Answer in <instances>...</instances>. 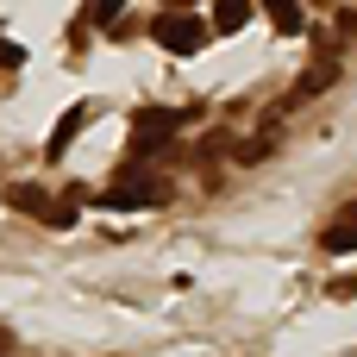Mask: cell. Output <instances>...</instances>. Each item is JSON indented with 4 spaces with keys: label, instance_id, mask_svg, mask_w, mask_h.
Masks as SVG:
<instances>
[{
    "label": "cell",
    "instance_id": "cell-6",
    "mask_svg": "<svg viewBox=\"0 0 357 357\" xmlns=\"http://www.w3.org/2000/svg\"><path fill=\"white\" fill-rule=\"evenodd\" d=\"M82 126H88V107H69V113L56 119V132H50V144H44V157H50V163H63V151L75 144V132H82Z\"/></svg>",
    "mask_w": 357,
    "mask_h": 357
},
{
    "label": "cell",
    "instance_id": "cell-5",
    "mask_svg": "<svg viewBox=\"0 0 357 357\" xmlns=\"http://www.w3.org/2000/svg\"><path fill=\"white\" fill-rule=\"evenodd\" d=\"M320 245H326V251H357V201H345V207L333 213V226L320 232Z\"/></svg>",
    "mask_w": 357,
    "mask_h": 357
},
{
    "label": "cell",
    "instance_id": "cell-2",
    "mask_svg": "<svg viewBox=\"0 0 357 357\" xmlns=\"http://www.w3.org/2000/svg\"><path fill=\"white\" fill-rule=\"evenodd\" d=\"M188 119H201V107H138L132 113V151L138 157H157Z\"/></svg>",
    "mask_w": 357,
    "mask_h": 357
},
{
    "label": "cell",
    "instance_id": "cell-12",
    "mask_svg": "<svg viewBox=\"0 0 357 357\" xmlns=\"http://www.w3.org/2000/svg\"><path fill=\"white\" fill-rule=\"evenodd\" d=\"M226 144H232V138H226V132H207V138H201V157H220V151H226Z\"/></svg>",
    "mask_w": 357,
    "mask_h": 357
},
{
    "label": "cell",
    "instance_id": "cell-14",
    "mask_svg": "<svg viewBox=\"0 0 357 357\" xmlns=\"http://www.w3.org/2000/svg\"><path fill=\"white\" fill-rule=\"evenodd\" d=\"M163 6H195V0H163Z\"/></svg>",
    "mask_w": 357,
    "mask_h": 357
},
{
    "label": "cell",
    "instance_id": "cell-11",
    "mask_svg": "<svg viewBox=\"0 0 357 357\" xmlns=\"http://www.w3.org/2000/svg\"><path fill=\"white\" fill-rule=\"evenodd\" d=\"M119 6H126V0H88L82 25H113V19H119Z\"/></svg>",
    "mask_w": 357,
    "mask_h": 357
},
{
    "label": "cell",
    "instance_id": "cell-8",
    "mask_svg": "<svg viewBox=\"0 0 357 357\" xmlns=\"http://www.w3.org/2000/svg\"><path fill=\"white\" fill-rule=\"evenodd\" d=\"M264 13H270V25L282 31V38H301L307 25H301V0H264Z\"/></svg>",
    "mask_w": 357,
    "mask_h": 357
},
{
    "label": "cell",
    "instance_id": "cell-15",
    "mask_svg": "<svg viewBox=\"0 0 357 357\" xmlns=\"http://www.w3.org/2000/svg\"><path fill=\"white\" fill-rule=\"evenodd\" d=\"M314 6H339V0H314Z\"/></svg>",
    "mask_w": 357,
    "mask_h": 357
},
{
    "label": "cell",
    "instance_id": "cell-1",
    "mask_svg": "<svg viewBox=\"0 0 357 357\" xmlns=\"http://www.w3.org/2000/svg\"><path fill=\"white\" fill-rule=\"evenodd\" d=\"M151 38L169 50V56H195L207 38H213V19H195V6H163L151 19Z\"/></svg>",
    "mask_w": 357,
    "mask_h": 357
},
{
    "label": "cell",
    "instance_id": "cell-10",
    "mask_svg": "<svg viewBox=\"0 0 357 357\" xmlns=\"http://www.w3.org/2000/svg\"><path fill=\"white\" fill-rule=\"evenodd\" d=\"M82 201H88V188H69L63 201H50V213H44V220H50V232H69V226H75V213H82Z\"/></svg>",
    "mask_w": 357,
    "mask_h": 357
},
{
    "label": "cell",
    "instance_id": "cell-4",
    "mask_svg": "<svg viewBox=\"0 0 357 357\" xmlns=\"http://www.w3.org/2000/svg\"><path fill=\"white\" fill-rule=\"evenodd\" d=\"M333 82H339V56H314V63L301 69V82L289 88V100H282V107H301V100H314V94H326Z\"/></svg>",
    "mask_w": 357,
    "mask_h": 357
},
{
    "label": "cell",
    "instance_id": "cell-3",
    "mask_svg": "<svg viewBox=\"0 0 357 357\" xmlns=\"http://www.w3.org/2000/svg\"><path fill=\"white\" fill-rule=\"evenodd\" d=\"M113 213H132V207H163L169 201V182L163 176H151V169H119L113 182H107V195H100Z\"/></svg>",
    "mask_w": 357,
    "mask_h": 357
},
{
    "label": "cell",
    "instance_id": "cell-9",
    "mask_svg": "<svg viewBox=\"0 0 357 357\" xmlns=\"http://www.w3.org/2000/svg\"><path fill=\"white\" fill-rule=\"evenodd\" d=\"M6 207H13V213H38V220H44V213H50V195H44V188H31V182H19V188H6Z\"/></svg>",
    "mask_w": 357,
    "mask_h": 357
},
{
    "label": "cell",
    "instance_id": "cell-7",
    "mask_svg": "<svg viewBox=\"0 0 357 357\" xmlns=\"http://www.w3.org/2000/svg\"><path fill=\"white\" fill-rule=\"evenodd\" d=\"M251 0H213V31H245L251 25Z\"/></svg>",
    "mask_w": 357,
    "mask_h": 357
},
{
    "label": "cell",
    "instance_id": "cell-13",
    "mask_svg": "<svg viewBox=\"0 0 357 357\" xmlns=\"http://www.w3.org/2000/svg\"><path fill=\"white\" fill-rule=\"evenodd\" d=\"M333 25H339V44H351V38H357V13H339Z\"/></svg>",
    "mask_w": 357,
    "mask_h": 357
}]
</instances>
